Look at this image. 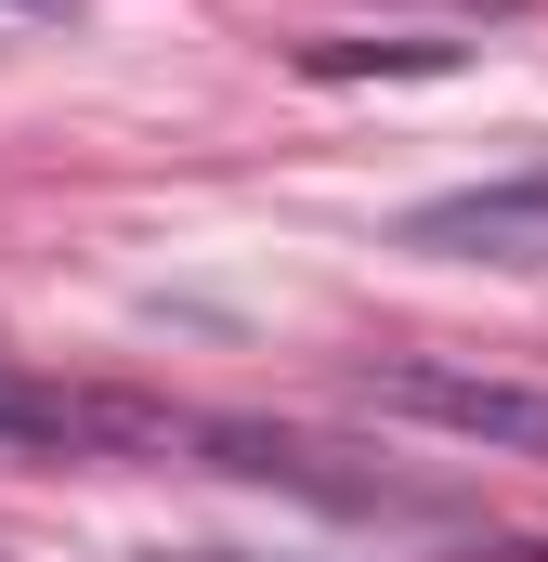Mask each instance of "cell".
<instances>
[{"instance_id": "cell-1", "label": "cell", "mask_w": 548, "mask_h": 562, "mask_svg": "<svg viewBox=\"0 0 548 562\" xmlns=\"http://www.w3.org/2000/svg\"><path fill=\"white\" fill-rule=\"evenodd\" d=\"M170 445H196L209 471H236V484H274V497H313V510H340V524H366V537H418V550H483V562H548L536 537H496L457 484H418V471H379V458H353V445H313V431H274V419H170ZM157 445V458H170Z\"/></svg>"}, {"instance_id": "cell-2", "label": "cell", "mask_w": 548, "mask_h": 562, "mask_svg": "<svg viewBox=\"0 0 548 562\" xmlns=\"http://www.w3.org/2000/svg\"><path fill=\"white\" fill-rule=\"evenodd\" d=\"M353 406L418 419V431H444V445H483V458H548V393H523V380H470V367H431V353L353 367Z\"/></svg>"}, {"instance_id": "cell-3", "label": "cell", "mask_w": 548, "mask_h": 562, "mask_svg": "<svg viewBox=\"0 0 548 562\" xmlns=\"http://www.w3.org/2000/svg\"><path fill=\"white\" fill-rule=\"evenodd\" d=\"M406 249H431V262H548V170L406 210Z\"/></svg>"}, {"instance_id": "cell-4", "label": "cell", "mask_w": 548, "mask_h": 562, "mask_svg": "<svg viewBox=\"0 0 548 562\" xmlns=\"http://www.w3.org/2000/svg\"><path fill=\"white\" fill-rule=\"evenodd\" d=\"M366 66H457V40H379V53L366 40H327L313 53V79H366Z\"/></svg>"}, {"instance_id": "cell-5", "label": "cell", "mask_w": 548, "mask_h": 562, "mask_svg": "<svg viewBox=\"0 0 548 562\" xmlns=\"http://www.w3.org/2000/svg\"><path fill=\"white\" fill-rule=\"evenodd\" d=\"M132 562H287V550H132Z\"/></svg>"}, {"instance_id": "cell-6", "label": "cell", "mask_w": 548, "mask_h": 562, "mask_svg": "<svg viewBox=\"0 0 548 562\" xmlns=\"http://www.w3.org/2000/svg\"><path fill=\"white\" fill-rule=\"evenodd\" d=\"M444 13H523V0H444Z\"/></svg>"}, {"instance_id": "cell-7", "label": "cell", "mask_w": 548, "mask_h": 562, "mask_svg": "<svg viewBox=\"0 0 548 562\" xmlns=\"http://www.w3.org/2000/svg\"><path fill=\"white\" fill-rule=\"evenodd\" d=\"M26 13H53V0H26Z\"/></svg>"}]
</instances>
